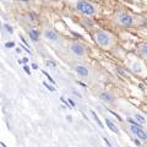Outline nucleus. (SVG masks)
Here are the masks:
<instances>
[{"label":"nucleus","instance_id":"f257e3e1","mask_svg":"<svg viewBox=\"0 0 147 147\" xmlns=\"http://www.w3.org/2000/svg\"><path fill=\"white\" fill-rule=\"evenodd\" d=\"M94 40L98 44L99 48L102 49H110L115 45L117 40L110 32L105 30H97L94 32Z\"/></svg>","mask_w":147,"mask_h":147},{"label":"nucleus","instance_id":"f03ea898","mask_svg":"<svg viewBox=\"0 0 147 147\" xmlns=\"http://www.w3.org/2000/svg\"><path fill=\"white\" fill-rule=\"evenodd\" d=\"M72 6L75 7L80 13L86 15V16H96L99 11L97 5L87 1V0H74Z\"/></svg>","mask_w":147,"mask_h":147},{"label":"nucleus","instance_id":"7ed1b4c3","mask_svg":"<svg viewBox=\"0 0 147 147\" xmlns=\"http://www.w3.org/2000/svg\"><path fill=\"white\" fill-rule=\"evenodd\" d=\"M114 22L121 27H132L136 25V17L130 12L120 10L117 11L114 15Z\"/></svg>","mask_w":147,"mask_h":147},{"label":"nucleus","instance_id":"20e7f679","mask_svg":"<svg viewBox=\"0 0 147 147\" xmlns=\"http://www.w3.org/2000/svg\"><path fill=\"white\" fill-rule=\"evenodd\" d=\"M42 36L47 42L52 43V44L63 45V43H64L63 37L59 34L54 28H52V27H44L43 31H42Z\"/></svg>","mask_w":147,"mask_h":147},{"label":"nucleus","instance_id":"39448f33","mask_svg":"<svg viewBox=\"0 0 147 147\" xmlns=\"http://www.w3.org/2000/svg\"><path fill=\"white\" fill-rule=\"evenodd\" d=\"M69 53L76 59H86L88 55V50L84 44L79 42H72L69 45Z\"/></svg>","mask_w":147,"mask_h":147},{"label":"nucleus","instance_id":"423d86ee","mask_svg":"<svg viewBox=\"0 0 147 147\" xmlns=\"http://www.w3.org/2000/svg\"><path fill=\"white\" fill-rule=\"evenodd\" d=\"M129 129H130L131 134L137 137V140H140L142 142H147V132L140 125H136V124H130Z\"/></svg>","mask_w":147,"mask_h":147},{"label":"nucleus","instance_id":"0eeeda50","mask_svg":"<svg viewBox=\"0 0 147 147\" xmlns=\"http://www.w3.org/2000/svg\"><path fill=\"white\" fill-rule=\"evenodd\" d=\"M74 71L76 72V75L81 77V79H88L90 75H91V71H90V69L87 67L86 65H84V64H77V65L74 66Z\"/></svg>","mask_w":147,"mask_h":147},{"label":"nucleus","instance_id":"6e6552de","mask_svg":"<svg viewBox=\"0 0 147 147\" xmlns=\"http://www.w3.org/2000/svg\"><path fill=\"white\" fill-rule=\"evenodd\" d=\"M98 97L104 104H113L114 102H115V96H114L113 93H110V92H108V91H102L98 94Z\"/></svg>","mask_w":147,"mask_h":147},{"label":"nucleus","instance_id":"1a4fd4ad","mask_svg":"<svg viewBox=\"0 0 147 147\" xmlns=\"http://www.w3.org/2000/svg\"><path fill=\"white\" fill-rule=\"evenodd\" d=\"M134 118H135V120L141 124V125H144V126H147V118L145 115H142L141 113H134Z\"/></svg>","mask_w":147,"mask_h":147},{"label":"nucleus","instance_id":"9d476101","mask_svg":"<svg viewBox=\"0 0 147 147\" xmlns=\"http://www.w3.org/2000/svg\"><path fill=\"white\" fill-rule=\"evenodd\" d=\"M139 54L144 59H147V43H142L139 47Z\"/></svg>","mask_w":147,"mask_h":147},{"label":"nucleus","instance_id":"9b49d317","mask_svg":"<svg viewBox=\"0 0 147 147\" xmlns=\"http://www.w3.org/2000/svg\"><path fill=\"white\" fill-rule=\"evenodd\" d=\"M28 36H30V38L33 40V42H38L39 40V33H38V31L37 30H30L28 31Z\"/></svg>","mask_w":147,"mask_h":147},{"label":"nucleus","instance_id":"f8f14e48","mask_svg":"<svg viewBox=\"0 0 147 147\" xmlns=\"http://www.w3.org/2000/svg\"><path fill=\"white\" fill-rule=\"evenodd\" d=\"M105 123H107L108 127H109L113 132H115V134H119V129L117 127V125H115V124H114L112 120H110V119H108V118H107V119H105Z\"/></svg>","mask_w":147,"mask_h":147},{"label":"nucleus","instance_id":"ddd939ff","mask_svg":"<svg viewBox=\"0 0 147 147\" xmlns=\"http://www.w3.org/2000/svg\"><path fill=\"white\" fill-rule=\"evenodd\" d=\"M91 115H92V118H93V119H94V120H96V123H97V124H98V126H99V127H102V129H104V125H103V124H102V123H100V120H99V118H98V115H97V114H96V112H93V110H91Z\"/></svg>","mask_w":147,"mask_h":147},{"label":"nucleus","instance_id":"4468645a","mask_svg":"<svg viewBox=\"0 0 147 147\" xmlns=\"http://www.w3.org/2000/svg\"><path fill=\"white\" fill-rule=\"evenodd\" d=\"M132 70H134L135 72H141V65H140V63H134L132 64Z\"/></svg>","mask_w":147,"mask_h":147},{"label":"nucleus","instance_id":"2eb2a0df","mask_svg":"<svg viewBox=\"0 0 147 147\" xmlns=\"http://www.w3.org/2000/svg\"><path fill=\"white\" fill-rule=\"evenodd\" d=\"M30 17V20H31V22H34V21H37V16H36V13H33V12H30L28 15H27Z\"/></svg>","mask_w":147,"mask_h":147},{"label":"nucleus","instance_id":"dca6fc26","mask_svg":"<svg viewBox=\"0 0 147 147\" xmlns=\"http://www.w3.org/2000/svg\"><path fill=\"white\" fill-rule=\"evenodd\" d=\"M5 47L6 48H12V47H15V43H13V42H7L5 44Z\"/></svg>","mask_w":147,"mask_h":147},{"label":"nucleus","instance_id":"f3484780","mask_svg":"<svg viewBox=\"0 0 147 147\" xmlns=\"http://www.w3.org/2000/svg\"><path fill=\"white\" fill-rule=\"evenodd\" d=\"M43 85H44L45 87H47V88H48L49 91H54V88H53V87H50V86H49V85L47 84V82H43Z\"/></svg>","mask_w":147,"mask_h":147},{"label":"nucleus","instance_id":"a211bd4d","mask_svg":"<svg viewBox=\"0 0 147 147\" xmlns=\"http://www.w3.org/2000/svg\"><path fill=\"white\" fill-rule=\"evenodd\" d=\"M47 65L50 66V67H55V63H53V61H47Z\"/></svg>","mask_w":147,"mask_h":147},{"label":"nucleus","instance_id":"6ab92c4d","mask_svg":"<svg viewBox=\"0 0 147 147\" xmlns=\"http://www.w3.org/2000/svg\"><path fill=\"white\" fill-rule=\"evenodd\" d=\"M44 75H45V76H47V77H48V79H49V81H50V82H52V84H55V82H54V80H53V79H52V77H50V76L48 75V74H47V72H44Z\"/></svg>","mask_w":147,"mask_h":147},{"label":"nucleus","instance_id":"aec40b11","mask_svg":"<svg viewBox=\"0 0 147 147\" xmlns=\"http://www.w3.org/2000/svg\"><path fill=\"white\" fill-rule=\"evenodd\" d=\"M69 103H70V104L72 105V107H75V103H74V102H72V100H71V99H69Z\"/></svg>","mask_w":147,"mask_h":147},{"label":"nucleus","instance_id":"412c9836","mask_svg":"<svg viewBox=\"0 0 147 147\" xmlns=\"http://www.w3.org/2000/svg\"><path fill=\"white\" fill-rule=\"evenodd\" d=\"M20 1H22V3H27L28 0H20Z\"/></svg>","mask_w":147,"mask_h":147}]
</instances>
